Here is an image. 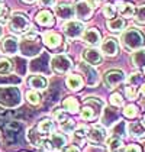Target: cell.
Here are the masks:
<instances>
[{
    "label": "cell",
    "instance_id": "1",
    "mask_svg": "<svg viewBox=\"0 0 145 152\" xmlns=\"http://www.w3.org/2000/svg\"><path fill=\"white\" fill-rule=\"evenodd\" d=\"M19 49L25 57H35L41 52L42 45L38 39V34L31 28L26 34H23L22 41L19 42Z\"/></svg>",
    "mask_w": 145,
    "mask_h": 152
},
{
    "label": "cell",
    "instance_id": "2",
    "mask_svg": "<svg viewBox=\"0 0 145 152\" xmlns=\"http://www.w3.org/2000/svg\"><path fill=\"white\" fill-rule=\"evenodd\" d=\"M123 47L126 48L128 51H138V49H142V47L145 45V36L141 31L131 28L128 31H125L122 34L121 38Z\"/></svg>",
    "mask_w": 145,
    "mask_h": 152
},
{
    "label": "cell",
    "instance_id": "3",
    "mask_svg": "<svg viewBox=\"0 0 145 152\" xmlns=\"http://www.w3.org/2000/svg\"><path fill=\"white\" fill-rule=\"evenodd\" d=\"M21 91L15 86H1L0 87V106L13 109L21 104Z\"/></svg>",
    "mask_w": 145,
    "mask_h": 152
},
{
    "label": "cell",
    "instance_id": "4",
    "mask_svg": "<svg viewBox=\"0 0 145 152\" xmlns=\"http://www.w3.org/2000/svg\"><path fill=\"white\" fill-rule=\"evenodd\" d=\"M9 28L13 34L16 35H23L31 29V22L28 19V16L22 12H16L13 13L12 16L9 18Z\"/></svg>",
    "mask_w": 145,
    "mask_h": 152
},
{
    "label": "cell",
    "instance_id": "5",
    "mask_svg": "<svg viewBox=\"0 0 145 152\" xmlns=\"http://www.w3.org/2000/svg\"><path fill=\"white\" fill-rule=\"evenodd\" d=\"M72 68V61L65 54H58V55H54L51 59V70L54 71L55 74L58 75H64V74H68Z\"/></svg>",
    "mask_w": 145,
    "mask_h": 152
},
{
    "label": "cell",
    "instance_id": "6",
    "mask_svg": "<svg viewBox=\"0 0 145 152\" xmlns=\"http://www.w3.org/2000/svg\"><path fill=\"white\" fill-rule=\"evenodd\" d=\"M65 143H67V138L64 136V135H61V133H51L49 135L48 139L44 140V143H42V146L41 148H44L47 152H60L64 146H65Z\"/></svg>",
    "mask_w": 145,
    "mask_h": 152
},
{
    "label": "cell",
    "instance_id": "7",
    "mask_svg": "<svg viewBox=\"0 0 145 152\" xmlns=\"http://www.w3.org/2000/svg\"><path fill=\"white\" fill-rule=\"evenodd\" d=\"M125 74H123V71L121 70H109L105 72V75H103V83H105V86L108 87V88H115V87H118L119 84L125 81Z\"/></svg>",
    "mask_w": 145,
    "mask_h": 152
},
{
    "label": "cell",
    "instance_id": "8",
    "mask_svg": "<svg viewBox=\"0 0 145 152\" xmlns=\"http://www.w3.org/2000/svg\"><path fill=\"white\" fill-rule=\"evenodd\" d=\"M64 34L68 36L70 39H77L84 34V23L81 20H68L64 25Z\"/></svg>",
    "mask_w": 145,
    "mask_h": 152
},
{
    "label": "cell",
    "instance_id": "9",
    "mask_svg": "<svg viewBox=\"0 0 145 152\" xmlns=\"http://www.w3.org/2000/svg\"><path fill=\"white\" fill-rule=\"evenodd\" d=\"M93 7L87 3V0H78L74 6V15L81 20V22H86V20H90L92 16H93Z\"/></svg>",
    "mask_w": 145,
    "mask_h": 152
},
{
    "label": "cell",
    "instance_id": "10",
    "mask_svg": "<svg viewBox=\"0 0 145 152\" xmlns=\"http://www.w3.org/2000/svg\"><path fill=\"white\" fill-rule=\"evenodd\" d=\"M78 70L84 74L83 81H84V84H87L89 87H94L97 83H99V74H97V71L94 67L81 62V64H78Z\"/></svg>",
    "mask_w": 145,
    "mask_h": 152
},
{
    "label": "cell",
    "instance_id": "11",
    "mask_svg": "<svg viewBox=\"0 0 145 152\" xmlns=\"http://www.w3.org/2000/svg\"><path fill=\"white\" fill-rule=\"evenodd\" d=\"M81 57H83V61H84L86 64H89L92 67H97V65H100L103 62L102 52H99L94 47H90V48H87V49H84L83 54H81Z\"/></svg>",
    "mask_w": 145,
    "mask_h": 152
},
{
    "label": "cell",
    "instance_id": "12",
    "mask_svg": "<svg viewBox=\"0 0 145 152\" xmlns=\"http://www.w3.org/2000/svg\"><path fill=\"white\" fill-rule=\"evenodd\" d=\"M108 138V130L100 126V125H96V126H92V128L87 130V139L90 140L92 143H103Z\"/></svg>",
    "mask_w": 145,
    "mask_h": 152
},
{
    "label": "cell",
    "instance_id": "13",
    "mask_svg": "<svg viewBox=\"0 0 145 152\" xmlns=\"http://www.w3.org/2000/svg\"><path fill=\"white\" fill-rule=\"evenodd\" d=\"M100 51L106 57H115L118 54V51H119V44H118V41L115 38H106L100 44Z\"/></svg>",
    "mask_w": 145,
    "mask_h": 152
},
{
    "label": "cell",
    "instance_id": "14",
    "mask_svg": "<svg viewBox=\"0 0 145 152\" xmlns=\"http://www.w3.org/2000/svg\"><path fill=\"white\" fill-rule=\"evenodd\" d=\"M1 51L6 55H15L19 51V41L15 36H6L1 41Z\"/></svg>",
    "mask_w": 145,
    "mask_h": 152
},
{
    "label": "cell",
    "instance_id": "15",
    "mask_svg": "<svg viewBox=\"0 0 145 152\" xmlns=\"http://www.w3.org/2000/svg\"><path fill=\"white\" fill-rule=\"evenodd\" d=\"M100 39H102V35L96 28H89L83 34V41L89 47H97L100 44Z\"/></svg>",
    "mask_w": 145,
    "mask_h": 152
},
{
    "label": "cell",
    "instance_id": "16",
    "mask_svg": "<svg viewBox=\"0 0 145 152\" xmlns=\"http://www.w3.org/2000/svg\"><path fill=\"white\" fill-rule=\"evenodd\" d=\"M42 42H44V45H47L49 49H57V48H60L61 44H62V38H61V35L57 34V32H47V34H44V36H42Z\"/></svg>",
    "mask_w": 145,
    "mask_h": 152
},
{
    "label": "cell",
    "instance_id": "17",
    "mask_svg": "<svg viewBox=\"0 0 145 152\" xmlns=\"http://www.w3.org/2000/svg\"><path fill=\"white\" fill-rule=\"evenodd\" d=\"M55 15L62 20H70L74 16V6L70 3H60L55 6Z\"/></svg>",
    "mask_w": 145,
    "mask_h": 152
},
{
    "label": "cell",
    "instance_id": "18",
    "mask_svg": "<svg viewBox=\"0 0 145 152\" xmlns=\"http://www.w3.org/2000/svg\"><path fill=\"white\" fill-rule=\"evenodd\" d=\"M28 86L32 88V90H36V91H41V90H45L47 86H48V81L44 75L41 74H34L28 78Z\"/></svg>",
    "mask_w": 145,
    "mask_h": 152
},
{
    "label": "cell",
    "instance_id": "19",
    "mask_svg": "<svg viewBox=\"0 0 145 152\" xmlns=\"http://www.w3.org/2000/svg\"><path fill=\"white\" fill-rule=\"evenodd\" d=\"M126 132L133 136V138H138V139H141V138H145V125L144 122H131L129 125H126Z\"/></svg>",
    "mask_w": 145,
    "mask_h": 152
},
{
    "label": "cell",
    "instance_id": "20",
    "mask_svg": "<svg viewBox=\"0 0 145 152\" xmlns=\"http://www.w3.org/2000/svg\"><path fill=\"white\" fill-rule=\"evenodd\" d=\"M116 10L121 13L123 18H132L135 13V6L131 1H125V0H118L116 1Z\"/></svg>",
    "mask_w": 145,
    "mask_h": 152
},
{
    "label": "cell",
    "instance_id": "21",
    "mask_svg": "<svg viewBox=\"0 0 145 152\" xmlns=\"http://www.w3.org/2000/svg\"><path fill=\"white\" fill-rule=\"evenodd\" d=\"M35 20L38 25L45 26V28L52 26L54 22H55V20H54V15L49 12V10H41V12H38L35 16Z\"/></svg>",
    "mask_w": 145,
    "mask_h": 152
},
{
    "label": "cell",
    "instance_id": "22",
    "mask_svg": "<svg viewBox=\"0 0 145 152\" xmlns=\"http://www.w3.org/2000/svg\"><path fill=\"white\" fill-rule=\"evenodd\" d=\"M26 138L29 140V143L32 145V146H35V148H41L42 146V143H44V136L36 130V128H32L28 130V133H26Z\"/></svg>",
    "mask_w": 145,
    "mask_h": 152
},
{
    "label": "cell",
    "instance_id": "23",
    "mask_svg": "<svg viewBox=\"0 0 145 152\" xmlns=\"http://www.w3.org/2000/svg\"><path fill=\"white\" fill-rule=\"evenodd\" d=\"M65 84L67 87L72 90V91H78L83 86H84V81H83V77L81 75H77V74H70L65 80Z\"/></svg>",
    "mask_w": 145,
    "mask_h": 152
},
{
    "label": "cell",
    "instance_id": "24",
    "mask_svg": "<svg viewBox=\"0 0 145 152\" xmlns=\"http://www.w3.org/2000/svg\"><path fill=\"white\" fill-rule=\"evenodd\" d=\"M103 125L105 126H113V123H116L119 120V115L116 110L113 109H103Z\"/></svg>",
    "mask_w": 145,
    "mask_h": 152
},
{
    "label": "cell",
    "instance_id": "25",
    "mask_svg": "<svg viewBox=\"0 0 145 152\" xmlns=\"http://www.w3.org/2000/svg\"><path fill=\"white\" fill-rule=\"evenodd\" d=\"M62 109L65 112H68V113L75 115V113L80 112V104H78V102H77L75 97H65L64 102H62Z\"/></svg>",
    "mask_w": 145,
    "mask_h": 152
},
{
    "label": "cell",
    "instance_id": "26",
    "mask_svg": "<svg viewBox=\"0 0 145 152\" xmlns=\"http://www.w3.org/2000/svg\"><path fill=\"white\" fill-rule=\"evenodd\" d=\"M108 29L113 34H119L125 29V20L122 18H112V19H108Z\"/></svg>",
    "mask_w": 145,
    "mask_h": 152
},
{
    "label": "cell",
    "instance_id": "27",
    "mask_svg": "<svg viewBox=\"0 0 145 152\" xmlns=\"http://www.w3.org/2000/svg\"><path fill=\"white\" fill-rule=\"evenodd\" d=\"M54 122L52 120H49V119H44V120H41L39 123H38V126H36V130L42 135V136H47V135H51L52 132H54Z\"/></svg>",
    "mask_w": 145,
    "mask_h": 152
},
{
    "label": "cell",
    "instance_id": "28",
    "mask_svg": "<svg viewBox=\"0 0 145 152\" xmlns=\"http://www.w3.org/2000/svg\"><path fill=\"white\" fill-rule=\"evenodd\" d=\"M80 116L83 120H87V122H90V120H94L96 117H99V113H97L96 110L92 107V106L89 104H84L83 106V109L80 110Z\"/></svg>",
    "mask_w": 145,
    "mask_h": 152
},
{
    "label": "cell",
    "instance_id": "29",
    "mask_svg": "<svg viewBox=\"0 0 145 152\" xmlns=\"http://www.w3.org/2000/svg\"><path fill=\"white\" fill-rule=\"evenodd\" d=\"M132 62L136 68H145V49H138L132 54Z\"/></svg>",
    "mask_w": 145,
    "mask_h": 152
},
{
    "label": "cell",
    "instance_id": "30",
    "mask_svg": "<svg viewBox=\"0 0 145 152\" xmlns=\"http://www.w3.org/2000/svg\"><path fill=\"white\" fill-rule=\"evenodd\" d=\"M108 149L109 152H122L123 151V142L121 138L113 136L108 140Z\"/></svg>",
    "mask_w": 145,
    "mask_h": 152
},
{
    "label": "cell",
    "instance_id": "31",
    "mask_svg": "<svg viewBox=\"0 0 145 152\" xmlns=\"http://www.w3.org/2000/svg\"><path fill=\"white\" fill-rule=\"evenodd\" d=\"M83 103H84V104L92 106L97 113H99V116H100V113H102V110H103V106H105L103 104V102H102L100 99H97V97H86Z\"/></svg>",
    "mask_w": 145,
    "mask_h": 152
},
{
    "label": "cell",
    "instance_id": "32",
    "mask_svg": "<svg viewBox=\"0 0 145 152\" xmlns=\"http://www.w3.org/2000/svg\"><path fill=\"white\" fill-rule=\"evenodd\" d=\"M25 97H26V102L32 106H38L41 103V96H39V93H38L36 90H29V91H26Z\"/></svg>",
    "mask_w": 145,
    "mask_h": 152
},
{
    "label": "cell",
    "instance_id": "33",
    "mask_svg": "<svg viewBox=\"0 0 145 152\" xmlns=\"http://www.w3.org/2000/svg\"><path fill=\"white\" fill-rule=\"evenodd\" d=\"M13 70V64L10 59L7 58H0V75H6L10 74Z\"/></svg>",
    "mask_w": 145,
    "mask_h": 152
},
{
    "label": "cell",
    "instance_id": "34",
    "mask_svg": "<svg viewBox=\"0 0 145 152\" xmlns=\"http://www.w3.org/2000/svg\"><path fill=\"white\" fill-rule=\"evenodd\" d=\"M133 16H135V20L138 22V23H145V4H139L138 7H135V13H133Z\"/></svg>",
    "mask_w": 145,
    "mask_h": 152
},
{
    "label": "cell",
    "instance_id": "35",
    "mask_svg": "<svg viewBox=\"0 0 145 152\" xmlns=\"http://www.w3.org/2000/svg\"><path fill=\"white\" fill-rule=\"evenodd\" d=\"M60 128L62 132H65V133H71L72 130H74V128H75V122L72 120V119H65L64 122H61L60 123Z\"/></svg>",
    "mask_w": 145,
    "mask_h": 152
},
{
    "label": "cell",
    "instance_id": "36",
    "mask_svg": "<svg viewBox=\"0 0 145 152\" xmlns=\"http://www.w3.org/2000/svg\"><path fill=\"white\" fill-rule=\"evenodd\" d=\"M102 12H103V16H105L106 19H112V18H115V15H116V7H115V4L108 3V4L103 6Z\"/></svg>",
    "mask_w": 145,
    "mask_h": 152
},
{
    "label": "cell",
    "instance_id": "37",
    "mask_svg": "<svg viewBox=\"0 0 145 152\" xmlns=\"http://www.w3.org/2000/svg\"><path fill=\"white\" fill-rule=\"evenodd\" d=\"M87 130H89L87 128L80 126V128L74 132V140H75V142H84V140L87 139Z\"/></svg>",
    "mask_w": 145,
    "mask_h": 152
},
{
    "label": "cell",
    "instance_id": "38",
    "mask_svg": "<svg viewBox=\"0 0 145 152\" xmlns=\"http://www.w3.org/2000/svg\"><path fill=\"white\" fill-rule=\"evenodd\" d=\"M123 115L125 117H128V119H133V117L138 116V107L135 104H128L125 106V109H123Z\"/></svg>",
    "mask_w": 145,
    "mask_h": 152
},
{
    "label": "cell",
    "instance_id": "39",
    "mask_svg": "<svg viewBox=\"0 0 145 152\" xmlns=\"http://www.w3.org/2000/svg\"><path fill=\"white\" fill-rule=\"evenodd\" d=\"M128 84L135 86V87L141 86V84H142V74H141V72H133V74H131V75L128 77Z\"/></svg>",
    "mask_w": 145,
    "mask_h": 152
},
{
    "label": "cell",
    "instance_id": "40",
    "mask_svg": "<svg viewBox=\"0 0 145 152\" xmlns=\"http://www.w3.org/2000/svg\"><path fill=\"white\" fill-rule=\"evenodd\" d=\"M10 18V10L7 6H4L3 3H0V23H6Z\"/></svg>",
    "mask_w": 145,
    "mask_h": 152
},
{
    "label": "cell",
    "instance_id": "41",
    "mask_svg": "<svg viewBox=\"0 0 145 152\" xmlns=\"http://www.w3.org/2000/svg\"><path fill=\"white\" fill-rule=\"evenodd\" d=\"M125 94H126V97H128L129 100H135V99L138 97V87L131 86V84H126V87H125Z\"/></svg>",
    "mask_w": 145,
    "mask_h": 152
},
{
    "label": "cell",
    "instance_id": "42",
    "mask_svg": "<svg viewBox=\"0 0 145 152\" xmlns=\"http://www.w3.org/2000/svg\"><path fill=\"white\" fill-rule=\"evenodd\" d=\"M110 104L113 106V107H121L123 104V97H122V94L119 93H113L110 96Z\"/></svg>",
    "mask_w": 145,
    "mask_h": 152
},
{
    "label": "cell",
    "instance_id": "43",
    "mask_svg": "<svg viewBox=\"0 0 145 152\" xmlns=\"http://www.w3.org/2000/svg\"><path fill=\"white\" fill-rule=\"evenodd\" d=\"M52 117L57 120V122H64L65 119H67V113H65V110H61V109H55L54 112H52Z\"/></svg>",
    "mask_w": 145,
    "mask_h": 152
},
{
    "label": "cell",
    "instance_id": "44",
    "mask_svg": "<svg viewBox=\"0 0 145 152\" xmlns=\"http://www.w3.org/2000/svg\"><path fill=\"white\" fill-rule=\"evenodd\" d=\"M125 152H141V146H138V145H128L125 148Z\"/></svg>",
    "mask_w": 145,
    "mask_h": 152
},
{
    "label": "cell",
    "instance_id": "45",
    "mask_svg": "<svg viewBox=\"0 0 145 152\" xmlns=\"http://www.w3.org/2000/svg\"><path fill=\"white\" fill-rule=\"evenodd\" d=\"M39 3L42 7H49V6H54L55 0H39Z\"/></svg>",
    "mask_w": 145,
    "mask_h": 152
},
{
    "label": "cell",
    "instance_id": "46",
    "mask_svg": "<svg viewBox=\"0 0 145 152\" xmlns=\"http://www.w3.org/2000/svg\"><path fill=\"white\" fill-rule=\"evenodd\" d=\"M87 3H89V4H90V6H92L93 9L100 6V0H87Z\"/></svg>",
    "mask_w": 145,
    "mask_h": 152
},
{
    "label": "cell",
    "instance_id": "47",
    "mask_svg": "<svg viewBox=\"0 0 145 152\" xmlns=\"http://www.w3.org/2000/svg\"><path fill=\"white\" fill-rule=\"evenodd\" d=\"M64 152H80V149H78L77 146H74V145H71V146H68V148H67V149H65Z\"/></svg>",
    "mask_w": 145,
    "mask_h": 152
},
{
    "label": "cell",
    "instance_id": "48",
    "mask_svg": "<svg viewBox=\"0 0 145 152\" xmlns=\"http://www.w3.org/2000/svg\"><path fill=\"white\" fill-rule=\"evenodd\" d=\"M23 3H28V4H31V3H35L36 0H22Z\"/></svg>",
    "mask_w": 145,
    "mask_h": 152
},
{
    "label": "cell",
    "instance_id": "49",
    "mask_svg": "<svg viewBox=\"0 0 145 152\" xmlns=\"http://www.w3.org/2000/svg\"><path fill=\"white\" fill-rule=\"evenodd\" d=\"M141 94L145 97V84H142V88H141Z\"/></svg>",
    "mask_w": 145,
    "mask_h": 152
},
{
    "label": "cell",
    "instance_id": "50",
    "mask_svg": "<svg viewBox=\"0 0 145 152\" xmlns=\"http://www.w3.org/2000/svg\"><path fill=\"white\" fill-rule=\"evenodd\" d=\"M0 36H1V26H0Z\"/></svg>",
    "mask_w": 145,
    "mask_h": 152
},
{
    "label": "cell",
    "instance_id": "51",
    "mask_svg": "<svg viewBox=\"0 0 145 152\" xmlns=\"http://www.w3.org/2000/svg\"><path fill=\"white\" fill-rule=\"evenodd\" d=\"M144 125H145V115H144Z\"/></svg>",
    "mask_w": 145,
    "mask_h": 152
},
{
    "label": "cell",
    "instance_id": "52",
    "mask_svg": "<svg viewBox=\"0 0 145 152\" xmlns=\"http://www.w3.org/2000/svg\"><path fill=\"white\" fill-rule=\"evenodd\" d=\"M0 3H3V0H0Z\"/></svg>",
    "mask_w": 145,
    "mask_h": 152
}]
</instances>
